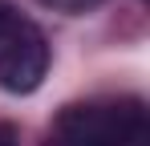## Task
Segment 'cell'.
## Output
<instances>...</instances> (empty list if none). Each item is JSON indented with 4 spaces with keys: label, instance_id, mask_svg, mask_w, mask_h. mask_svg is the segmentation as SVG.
I'll return each instance as SVG.
<instances>
[{
    "label": "cell",
    "instance_id": "obj_1",
    "mask_svg": "<svg viewBox=\"0 0 150 146\" xmlns=\"http://www.w3.org/2000/svg\"><path fill=\"white\" fill-rule=\"evenodd\" d=\"M142 134L138 101H85L65 106L53 126V146H130Z\"/></svg>",
    "mask_w": 150,
    "mask_h": 146
},
{
    "label": "cell",
    "instance_id": "obj_2",
    "mask_svg": "<svg viewBox=\"0 0 150 146\" xmlns=\"http://www.w3.org/2000/svg\"><path fill=\"white\" fill-rule=\"evenodd\" d=\"M49 73V41L37 24L16 21L12 33L0 41V89L33 94Z\"/></svg>",
    "mask_w": 150,
    "mask_h": 146
},
{
    "label": "cell",
    "instance_id": "obj_3",
    "mask_svg": "<svg viewBox=\"0 0 150 146\" xmlns=\"http://www.w3.org/2000/svg\"><path fill=\"white\" fill-rule=\"evenodd\" d=\"M16 21H21V16H16V12H12L8 4H0V41H4V37L12 33V24H16Z\"/></svg>",
    "mask_w": 150,
    "mask_h": 146
},
{
    "label": "cell",
    "instance_id": "obj_4",
    "mask_svg": "<svg viewBox=\"0 0 150 146\" xmlns=\"http://www.w3.org/2000/svg\"><path fill=\"white\" fill-rule=\"evenodd\" d=\"M53 8H65V12H81V8H89V4H101V0H45Z\"/></svg>",
    "mask_w": 150,
    "mask_h": 146
},
{
    "label": "cell",
    "instance_id": "obj_5",
    "mask_svg": "<svg viewBox=\"0 0 150 146\" xmlns=\"http://www.w3.org/2000/svg\"><path fill=\"white\" fill-rule=\"evenodd\" d=\"M12 138H16V130H12V126H0V146H16Z\"/></svg>",
    "mask_w": 150,
    "mask_h": 146
}]
</instances>
